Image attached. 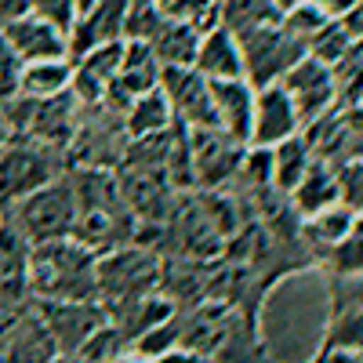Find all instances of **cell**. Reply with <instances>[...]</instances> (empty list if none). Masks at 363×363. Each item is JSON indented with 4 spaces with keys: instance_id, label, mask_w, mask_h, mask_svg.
Returning <instances> with one entry per match:
<instances>
[{
    "instance_id": "1",
    "label": "cell",
    "mask_w": 363,
    "mask_h": 363,
    "mask_svg": "<svg viewBox=\"0 0 363 363\" xmlns=\"http://www.w3.org/2000/svg\"><path fill=\"white\" fill-rule=\"evenodd\" d=\"M95 258L99 255L77 244L73 236L29 244L26 287L37 301H99Z\"/></svg>"
},
{
    "instance_id": "2",
    "label": "cell",
    "mask_w": 363,
    "mask_h": 363,
    "mask_svg": "<svg viewBox=\"0 0 363 363\" xmlns=\"http://www.w3.org/2000/svg\"><path fill=\"white\" fill-rule=\"evenodd\" d=\"M0 215H8L4 222H11L29 244H44V240H58L73 233V215H77V200H73V186H69V171H62L58 178L44 182L40 189L18 196L15 203L0 207Z\"/></svg>"
},
{
    "instance_id": "3",
    "label": "cell",
    "mask_w": 363,
    "mask_h": 363,
    "mask_svg": "<svg viewBox=\"0 0 363 363\" xmlns=\"http://www.w3.org/2000/svg\"><path fill=\"white\" fill-rule=\"evenodd\" d=\"M160 284L157 277V258L138 244L113 247L95 258V287L99 301H113V306H131L142 294H149Z\"/></svg>"
},
{
    "instance_id": "4",
    "label": "cell",
    "mask_w": 363,
    "mask_h": 363,
    "mask_svg": "<svg viewBox=\"0 0 363 363\" xmlns=\"http://www.w3.org/2000/svg\"><path fill=\"white\" fill-rule=\"evenodd\" d=\"M55 149L26 138V135H8V142L0 145V207L15 203L18 196L40 189L44 182L62 174Z\"/></svg>"
},
{
    "instance_id": "5",
    "label": "cell",
    "mask_w": 363,
    "mask_h": 363,
    "mask_svg": "<svg viewBox=\"0 0 363 363\" xmlns=\"http://www.w3.org/2000/svg\"><path fill=\"white\" fill-rule=\"evenodd\" d=\"M236 44H240V58H244V80L251 87L277 84L306 55V44L298 37H291L280 22L247 29V33L236 37Z\"/></svg>"
},
{
    "instance_id": "6",
    "label": "cell",
    "mask_w": 363,
    "mask_h": 363,
    "mask_svg": "<svg viewBox=\"0 0 363 363\" xmlns=\"http://www.w3.org/2000/svg\"><path fill=\"white\" fill-rule=\"evenodd\" d=\"M247 145L233 142L218 128H189V160H193V186L200 189H229L240 171V157Z\"/></svg>"
},
{
    "instance_id": "7",
    "label": "cell",
    "mask_w": 363,
    "mask_h": 363,
    "mask_svg": "<svg viewBox=\"0 0 363 363\" xmlns=\"http://www.w3.org/2000/svg\"><path fill=\"white\" fill-rule=\"evenodd\" d=\"M277 84L287 91V99H291V106L298 113L301 128L313 124L316 116H323L330 106H335V99H338L335 73H330V66H323L320 58H313V55H301Z\"/></svg>"
},
{
    "instance_id": "8",
    "label": "cell",
    "mask_w": 363,
    "mask_h": 363,
    "mask_svg": "<svg viewBox=\"0 0 363 363\" xmlns=\"http://www.w3.org/2000/svg\"><path fill=\"white\" fill-rule=\"evenodd\" d=\"M160 91L171 102V113L186 128H218L211 84L193 66H160Z\"/></svg>"
},
{
    "instance_id": "9",
    "label": "cell",
    "mask_w": 363,
    "mask_h": 363,
    "mask_svg": "<svg viewBox=\"0 0 363 363\" xmlns=\"http://www.w3.org/2000/svg\"><path fill=\"white\" fill-rule=\"evenodd\" d=\"M37 316L44 320L55 349L66 356L80 352L84 342L106 323V309L99 301H40Z\"/></svg>"
},
{
    "instance_id": "10",
    "label": "cell",
    "mask_w": 363,
    "mask_h": 363,
    "mask_svg": "<svg viewBox=\"0 0 363 363\" xmlns=\"http://www.w3.org/2000/svg\"><path fill=\"white\" fill-rule=\"evenodd\" d=\"M298 113L287 99V91L280 84L255 87V113H251V142L247 145H277L291 135H298Z\"/></svg>"
},
{
    "instance_id": "11",
    "label": "cell",
    "mask_w": 363,
    "mask_h": 363,
    "mask_svg": "<svg viewBox=\"0 0 363 363\" xmlns=\"http://www.w3.org/2000/svg\"><path fill=\"white\" fill-rule=\"evenodd\" d=\"M77 120H80V106L66 87L51 99H37L33 116H29V124H26V138L55 149V153H66V145L77 131Z\"/></svg>"
},
{
    "instance_id": "12",
    "label": "cell",
    "mask_w": 363,
    "mask_h": 363,
    "mask_svg": "<svg viewBox=\"0 0 363 363\" xmlns=\"http://www.w3.org/2000/svg\"><path fill=\"white\" fill-rule=\"evenodd\" d=\"M211 84V102H215L218 131H225L233 142L247 145L251 142V113H255V87L244 77L229 80H207Z\"/></svg>"
},
{
    "instance_id": "13",
    "label": "cell",
    "mask_w": 363,
    "mask_h": 363,
    "mask_svg": "<svg viewBox=\"0 0 363 363\" xmlns=\"http://www.w3.org/2000/svg\"><path fill=\"white\" fill-rule=\"evenodd\" d=\"M4 40L15 48V55L22 62H37V58H69L66 55V33H58L55 26H48L37 15H22L15 22H8L4 29Z\"/></svg>"
},
{
    "instance_id": "14",
    "label": "cell",
    "mask_w": 363,
    "mask_h": 363,
    "mask_svg": "<svg viewBox=\"0 0 363 363\" xmlns=\"http://www.w3.org/2000/svg\"><path fill=\"white\" fill-rule=\"evenodd\" d=\"M193 69L207 80H229V77H244V58H240V44L225 26H215L200 33V48L193 58Z\"/></svg>"
},
{
    "instance_id": "15",
    "label": "cell",
    "mask_w": 363,
    "mask_h": 363,
    "mask_svg": "<svg viewBox=\"0 0 363 363\" xmlns=\"http://www.w3.org/2000/svg\"><path fill=\"white\" fill-rule=\"evenodd\" d=\"M359 229V211L345 207V203H330L323 211H316V215L301 218V229H298V240L306 247L320 251V258L338 244V240H345L349 233Z\"/></svg>"
},
{
    "instance_id": "16",
    "label": "cell",
    "mask_w": 363,
    "mask_h": 363,
    "mask_svg": "<svg viewBox=\"0 0 363 363\" xmlns=\"http://www.w3.org/2000/svg\"><path fill=\"white\" fill-rule=\"evenodd\" d=\"M287 203L298 218H309L316 215V211L338 203V182H335V167H327L323 160L313 157V164L306 167V174H301L294 182V189L287 193Z\"/></svg>"
},
{
    "instance_id": "17",
    "label": "cell",
    "mask_w": 363,
    "mask_h": 363,
    "mask_svg": "<svg viewBox=\"0 0 363 363\" xmlns=\"http://www.w3.org/2000/svg\"><path fill=\"white\" fill-rule=\"evenodd\" d=\"M145 44L160 66H193L196 48H200V29L182 18H164L160 29Z\"/></svg>"
},
{
    "instance_id": "18",
    "label": "cell",
    "mask_w": 363,
    "mask_h": 363,
    "mask_svg": "<svg viewBox=\"0 0 363 363\" xmlns=\"http://www.w3.org/2000/svg\"><path fill=\"white\" fill-rule=\"evenodd\" d=\"M113 80L124 87L131 99L145 95V91H153L160 84V62L153 58L145 40H124V58H120V69H116Z\"/></svg>"
},
{
    "instance_id": "19",
    "label": "cell",
    "mask_w": 363,
    "mask_h": 363,
    "mask_svg": "<svg viewBox=\"0 0 363 363\" xmlns=\"http://www.w3.org/2000/svg\"><path fill=\"white\" fill-rule=\"evenodd\" d=\"M73 77V62L69 58H37V62H26L18 73V95L26 99H51L58 91L69 87Z\"/></svg>"
},
{
    "instance_id": "20",
    "label": "cell",
    "mask_w": 363,
    "mask_h": 363,
    "mask_svg": "<svg viewBox=\"0 0 363 363\" xmlns=\"http://www.w3.org/2000/svg\"><path fill=\"white\" fill-rule=\"evenodd\" d=\"M174 124V113H171V102L160 91V84L153 91H145L131 102V109L124 113V131L128 138H142V135H160Z\"/></svg>"
},
{
    "instance_id": "21",
    "label": "cell",
    "mask_w": 363,
    "mask_h": 363,
    "mask_svg": "<svg viewBox=\"0 0 363 363\" xmlns=\"http://www.w3.org/2000/svg\"><path fill=\"white\" fill-rule=\"evenodd\" d=\"M309 164H313V149H309L306 138H301V131L277 142L272 145V189L287 196L294 189V182L306 174Z\"/></svg>"
},
{
    "instance_id": "22",
    "label": "cell",
    "mask_w": 363,
    "mask_h": 363,
    "mask_svg": "<svg viewBox=\"0 0 363 363\" xmlns=\"http://www.w3.org/2000/svg\"><path fill=\"white\" fill-rule=\"evenodd\" d=\"M218 4V18L229 29L233 37L247 33L255 26H269V22H280V8L277 0H215Z\"/></svg>"
},
{
    "instance_id": "23",
    "label": "cell",
    "mask_w": 363,
    "mask_h": 363,
    "mask_svg": "<svg viewBox=\"0 0 363 363\" xmlns=\"http://www.w3.org/2000/svg\"><path fill=\"white\" fill-rule=\"evenodd\" d=\"M356 48H359V40L342 26V18H327V22L316 29V33L306 40V55L320 58L323 66L342 62V58H345L349 51H356Z\"/></svg>"
},
{
    "instance_id": "24",
    "label": "cell",
    "mask_w": 363,
    "mask_h": 363,
    "mask_svg": "<svg viewBox=\"0 0 363 363\" xmlns=\"http://www.w3.org/2000/svg\"><path fill=\"white\" fill-rule=\"evenodd\" d=\"M120 58H124V37H116V40H102L95 48H87L80 58H73V66L91 73V77H99L102 84H109L120 69Z\"/></svg>"
},
{
    "instance_id": "25",
    "label": "cell",
    "mask_w": 363,
    "mask_h": 363,
    "mask_svg": "<svg viewBox=\"0 0 363 363\" xmlns=\"http://www.w3.org/2000/svg\"><path fill=\"white\" fill-rule=\"evenodd\" d=\"M153 4L160 8L164 18H182V22H193L200 33H207V29L222 26L218 18V4L215 0H153Z\"/></svg>"
},
{
    "instance_id": "26",
    "label": "cell",
    "mask_w": 363,
    "mask_h": 363,
    "mask_svg": "<svg viewBox=\"0 0 363 363\" xmlns=\"http://www.w3.org/2000/svg\"><path fill=\"white\" fill-rule=\"evenodd\" d=\"M178 342H182V327H178L174 316H167V320L153 323L149 330H142V335L131 342V352H138V356H145V359H160V356L171 352Z\"/></svg>"
},
{
    "instance_id": "27",
    "label": "cell",
    "mask_w": 363,
    "mask_h": 363,
    "mask_svg": "<svg viewBox=\"0 0 363 363\" xmlns=\"http://www.w3.org/2000/svg\"><path fill=\"white\" fill-rule=\"evenodd\" d=\"M327 18H330V15L316 4V0H298V4H291V8L280 11V26L287 29L291 37H298L301 44H306Z\"/></svg>"
},
{
    "instance_id": "28",
    "label": "cell",
    "mask_w": 363,
    "mask_h": 363,
    "mask_svg": "<svg viewBox=\"0 0 363 363\" xmlns=\"http://www.w3.org/2000/svg\"><path fill=\"white\" fill-rule=\"evenodd\" d=\"M330 330L323 338V349H359V306L330 313Z\"/></svg>"
},
{
    "instance_id": "29",
    "label": "cell",
    "mask_w": 363,
    "mask_h": 363,
    "mask_svg": "<svg viewBox=\"0 0 363 363\" xmlns=\"http://www.w3.org/2000/svg\"><path fill=\"white\" fill-rule=\"evenodd\" d=\"M323 258H327V265H330L335 277H359V229L349 233L345 240H338Z\"/></svg>"
},
{
    "instance_id": "30",
    "label": "cell",
    "mask_w": 363,
    "mask_h": 363,
    "mask_svg": "<svg viewBox=\"0 0 363 363\" xmlns=\"http://www.w3.org/2000/svg\"><path fill=\"white\" fill-rule=\"evenodd\" d=\"M29 15L44 18L48 26H55L58 33H69L77 22V8L73 0H29Z\"/></svg>"
},
{
    "instance_id": "31",
    "label": "cell",
    "mask_w": 363,
    "mask_h": 363,
    "mask_svg": "<svg viewBox=\"0 0 363 363\" xmlns=\"http://www.w3.org/2000/svg\"><path fill=\"white\" fill-rule=\"evenodd\" d=\"M335 182H338V203L359 211V203H363V193H359V186H363V164L359 160L338 164L335 167Z\"/></svg>"
},
{
    "instance_id": "32",
    "label": "cell",
    "mask_w": 363,
    "mask_h": 363,
    "mask_svg": "<svg viewBox=\"0 0 363 363\" xmlns=\"http://www.w3.org/2000/svg\"><path fill=\"white\" fill-rule=\"evenodd\" d=\"M22 58L15 55V48L4 40V33H0V102L18 95V73H22Z\"/></svg>"
},
{
    "instance_id": "33",
    "label": "cell",
    "mask_w": 363,
    "mask_h": 363,
    "mask_svg": "<svg viewBox=\"0 0 363 363\" xmlns=\"http://www.w3.org/2000/svg\"><path fill=\"white\" fill-rule=\"evenodd\" d=\"M157 363H215V356L196 352V349H186V345H174V349H171V352H164Z\"/></svg>"
},
{
    "instance_id": "34",
    "label": "cell",
    "mask_w": 363,
    "mask_h": 363,
    "mask_svg": "<svg viewBox=\"0 0 363 363\" xmlns=\"http://www.w3.org/2000/svg\"><path fill=\"white\" fill-rule=\"evenodd\" d=\"M26 11H29V0H0V29L15 18H22Z\"/></svg>"
},
{
    "instance_id": "35",
    "label": "cell",
    "mask_w": 363,
    "mask_h": 363,
    "mask_svg": "<svg viewBox=\"0 0 363 363\" xmlns=\"http://www.w3.org/2000/svg\"><path fill=\"white\" fill-rule=\"evenodd\" d=\"M316 363H359V349H323Z\"/></svg>"
},
{
    "instance_id": "36",
    "label": "cell",
    "mask_w": 363,
    "mask_h": 363,
    "mask_svg": "<svg viewBox=\"0 0 363 363\" xmlns=\"http://www.w3.org/2000/svg\"><path fill=\"white\" fill-rule=\"evenodd\" d=\"M316 4L330 15V18H335V15H342V11H349V8H356L359 4V0H316Z\"/></svg>"
},
{
    "instance_id": "37",
    "label": "cell",
    "mask_w": 363,
    "mask_h": 363,
    "mask_svg": "<svg viewBox=\"0 0 363 363\" xmlns=\"http://www.w3.org/2000/svg\"><path fill=\"white\" fill-rule=\"evenodd\" d=\"M109 363H157V359H145V356H138V352H131V349H124V352H116Z\"/></svg>"
},
{
    "instance_id": "38",
    "label": "cell",
    "mask_w": 363,
    "mask_h": 363,
    "mask_svg": "<svg viewBox=\"0 0 363 363\" xmlns=\"http://www.w3.org/2000/svg\"><path fill=\"white\" fill-rule=\"evenodd\" d=\"M95 4H99V0H73V8H77V18H80V15H87L91 8H95Z\"/></svg>"
}]
</instances>
